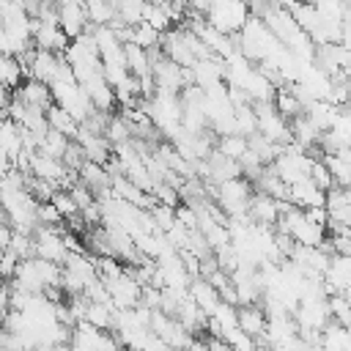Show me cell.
<instances>
[{
    "instance_id": "obj_1",
    "label": "cell",
    "mask_w": 351,
    "mask_h": 351,
    "mask_svg": "<svg viewBox=\"0 0 351 351\" xmlns=\"http://www.w3.org/2000/svg\"><path fill=\"white\" fill-rule=\"evenodd\" d=\"M236 47L239 52L252 60L255 66H263L269 60H274L285 47L280 44V38L269 30V25L261 16H250V22L244 25V30L236 36Z\"/></svg>"
},
{
    "instance_id": "obj_2",
    "label": "cell",
    "mask_w": 351,
    "mask_h": 351,
    "mask_svg": "<svg viewBox=\"0 0 351 351\" xmlns=\"http://www.w3.org/2000/svg\"><path fill=\"white\" fill-rule=\"evenodd\" d=\"M63 58L71 66V71H74V77H77L80 85L104 71V63H101V55H99V47H96V38H93L90 30L85 36L74 38L69 44V49L63 52Z\"/></svg>"
},
{
    "instance_id": "obj_3",
    "label": "cell",
    "mask_w": 351,
    "mask_h": 351,
    "mask_svg": "<svg viewBox=\"0 0 351 351\" xmlns=\"http://www.w3.org/2000/svg\"><path fill=\"white\" fill-rule=\"evenodd\" d=\"M206 192L214 195L211 200L219 203L222 214L230 219V217H241V214H250V200H252V181L250 178H230L225 184H208L206 181Z\"/></svg>"
},
{
    "instance_id": "obj_4",
    "label": "cell",
    "mask_w": 351,
    "mask_h": 351,
    "mask_svg": "<svg viewBox=\"0 0 351 351\" xmlns=\"http://www.w3.org/2000/svg\"><path fill=\"white\" fill-rule=\"evenodd\" d=\"M250 3L247 0H214L211 8L206 11L208 25H214L222 36H239L244 25L250 22Z\"/></svg>"
},
{
    "instance_id": "obj_5",
    "label": "cell",
    "mask_w": 351,
    "mask_h": 351,
    "mask_svg": "<svg viewBox=\"0 0 351 351\" xmlns=\"http://www.w3.org/2000/svg\"><path fill=\"white\" fill-rule=\"evenodd\" d=\"M252 107H255V112H258V132H261L266 140H271V143L280 145V148L293 145L291 121L274 107V101H258V104H252Z\"/></svg>"
},
{
    "instance_id": "obj_6",
    "label": "cell",
    "mask_w": 351,
    "mask_h": 351,
    "mask_svg": "<svg viewBox=\"0 0 351 351\" xmlns=\"http://www.w3.org/2000/svg\"><path fill=\"white\" fill-rule=\"evenodd\" d=\"M313 162H315V156L313 154H307V151H302L299 145H288V148H282L280 151V156L274 159V170H277V176L291 186V184H296V181H302V178H310V170H313Z\"/></svg>"
},
{
    "instance_id": "obj_7",
    "label": "cell",
    "mask_w": 351,
    "mask_h": 351,
    "mask_svg": "<svg viewBox=\"0 0 351 351\" xmlns=\"http://www.w3.org/2000/svg\"><path fill=\"white\" fill-rule=\"evenodd\" d=\"M151 332L156 335V337H162L173 351H184L195 337H192V332L178 321V318H173V315H167V313H162V310H154V315H151Z\"/></svg>"
},
{
    "instance_id": "obj_8",
    "label": "cell",
    "mask_w": 351,
    "mask_h": 351,
    "mask_svg": "<svg viewBox=\"0 0 351 351\" xmlns=\"http://www.w3.org/2000/svg\"><path fill=\"white\" fill-rule=\"evenodd\" d=\"M104 285H107L110 299H112V304L118 310H134V307L143 304V285L134 280L132 271H123L121 277H115V280H110Z\"/></svg>"
},
{
    "instance_id": "obj_9",
    "label": "cell",
    "mask_w": 351,
    "mask_h": 351,
    "mask_svg": "<svg viewBox=\"0 0 351 351\" xmlns=\"http://www.w3.org/2000/svg\"><path fill=\"white\" fill-rule=\"evenodd\" d=\"M69 244L66 233L60 228H38L36 230V258L52 261V263H66L69 258Z\"/></svg>"
},
{
    "instance_id": "obj_10",
    "label": "cell",
    "mask_w": 351,
    "mask_h": 351,
    "mask_svg": "<svg viewBox=\"0 0 351 351\" xmlns=\"http://www.w3.org/2000/svg\"><path fill=\"white\" fill-rule=\"evenodd\" d=\"M60 60H63V55H55V52H47V49H30L22 58V63L27 69V77H33L38 82H47V85L58 77Z\"/></svg>"
},
{
    "instance_id": "obj_11",
    "label": "cell",
    "mask_w": 351,
    "mask_h": 351,
    "mask_svg": "<svg viewBox=\"0 0 351 351\" xmlns=\"http://www.w3.org/2000/svg\"><path fill=\"white\" fill-rule=\"evenodd\" d=\"M60 30L71 41L90 30V19H88V11H85L82 0H69V3L60 5Z\"/></svg>"
},
{
    "instance_id": "obj_12",
    "label": "cell",
    "mask_w": 351,
    "mask_h": 351,
    "mask_svg": "<svg viewBox=\"0 0 351 351\" xmlns=\"http://www.w3.org/2000/svg\"><path fill=\"white\" fill-rule=\"evenodd\" d=\"M33 44H36V49H47V52L63 55L69 49L71 38L60 30V25H47V22L33 19Z\"/></svg>"
},
{
    "instance_id": "obj_13",
    "label": "cell",
    "mask_w": 351,
    "mask_h": 351,
    "mask_svg": "<svg viewBox=\"0 0 351 351\" xmlns=\"http://www.w3.org/2000/svg\"><path fill=\"white\" fill-rule=\"evenodd\" d=\"M288 203L296 208H321L326 206V192L313 181V178H302L296 184L288 186Z\"/></svg>"
},
{
    "instance_id": "obj_14",
    "label": "cell",
    "mask_w": 351,
    "mask_h": 351,
    "mask_svg": "<svg viewBox=\"0 0 351 351\" xmlns=\"http://www.w3.org/2000/svg\"><path fill=\"white\" fill-rule=\"evenodd\" d=\"M14 96H16L22 104H27V107H33V110H44V112L55 104V99H52V88H49L47 82L33 80V77H27V80L14 90Z\"/></svg>"
},
{
    "instance_id": "obj_15",
    "label": "cell",
    "mask_w": 351,
    "mask_h": 351,
    "mask_svg": "<svg viewBox=\"0 0 351 351\" xmlns=\"http://www.w3.org/2000/svg\"><path fill=\"white\" fill-rule=\"evenodd\" d=\"M82 88H85L88 99L93 101V107H96L99 112H110V110H115L118 96H115V88L110 85V80L104 77V71L96 74V77H90L88 82H82ZM110 115H112V112H110Z\"/></svg>"
},
{
    "instance_id": "obj_16",
    "label": "cell",
    "mask_w": 351,
    "mask_h": 351,
    "mask_svg": "<svg viewBox=\"0 0 351 351\" xmlns=\"http://www.w3.org/2000/svg\"><path fill=\"white\" fill-rule=\"evenodd\" d=\"M326 293H348L351 288V255H332V263L324 274Z\"/></svg>"
},
{
    "instance_id": "obj_17",
    "label": "cell",
    "mask_w": 351,
    "mask_h": 351,
    "mask_svg": "<svg viewBox=\"0 0 351 351\" xmlns=\"http://www.w3.org/2000/svg\"><path fill=\"white\" fill-rule=\"evenodd\" d=\"M285 203H288V200H274V197H269V195H263V192H255L252 200H250V217H252V222L271 228V225H277V219H280Z\"/></svg>"
},
{
    "instance_id": "obj_18",
    "label": "cell",
    "mask_w": 351,
    "mask_h": 351,
    "mask_svg": "<svg viewBox=\"0 0 351 351\" xmlns=\"http://www.w3.org/2000/svg\"><path fill=\"white\" fill-rule=\"evenodd\" d=\"M239 326H241L252 340L266 337V329H269L266 310L258 307V304H239Z\"/></svg>"
},
{
    "instance_id": "obj_19",
    "label": "cell",
    "mask_w": 351,
    "mask_h": 351,
    "mask_svg": "<svg viewBox=\"0 0 351 351\" xmlns=\"http://www.w3.org/2000/svg\"><path fill=\"white\" fill-rule=\"evenodd\" d=\"M189 296L200 304V310L211 318L214 313H217V307L222 304V296H219V291L211 285V280H206V277H195L192 280V285H189Z\"/></svg>"
},
{
    "instance_id": "obj_20",
    "label": "cell",
    "mask_w": 351,
    "mask_h": 351,
    "mask_svg": "<svg viewBox=\"0 0 351 351\" xmlns=\"http://www.w3.org/2000/svg\"><path fill=\"white\" fill-rule=\"evenodd\" d=\"M291 134H293V145H299L307 154L315 151V145H321V137H324V132H318L307 115H299L291 121Z\"/></svg>"
},
{
    "instance_id": "obj_21",
    "label": "cell",
    "mask_w": 351,
    "mask_h": 351,
    "mask_svg": "<svg viewBox=\"0 0 351 351\" xmlns=\"http://www.w3.org/2000/svg\"><path fill=\"white\" fill-rule=\"evenodd\" d=\"M115 313H118V307L112 302H88V310H85L82 321L107 332V329H115Z\"/></svg>"
},
{
    "instance_id": "obj_22",
    "label": "cell",
    "mask_w": 351,
    "mask_h": 351,
    "mask_svg": "<svg viewBox=\"0 0 351 351\" xmlns=\"http://www.w3.org/2000/svg\"><path fill=\"white\" fill-rule=\"evenodd\" d=\"M47 121H49V129L63 132V134H66V137H71V140H77L80 126H82L71 112H66V110H63V107H58V104H52V107L47 110Z\"/></svg>"
},
{
    "instance_id": "obj_23",
    "label": "cell",
    "mask_w": 351,
    "mask_h": 351,
    "mask_svg": "<svg viewBox=\"0 0 351 351\" xmlns=\"http://www.w3.org/2000/svg\"><path fill=\"white\" fill-rule=\"evenodd\" d=\"M0 77H3L5 90H16V88L25 82L27 69H25V63H22L19 58H14V55H3V63H0Z\"/></svg>"
},
{
    "instance_id": "obj_24",
    "label": "cell",
    "mask_w": 351,
    "mask_h": 351,
    "mask_svg": "<svg viewBox=\"0 0 351 351\" xmlns=\"http://www.w3.org/2000/svg\"><path fill=\"white\" fill-rule=\"evenodd\" d=\"M274 107L288 118V121H293V118H299V115H304V101L291 90V85H282V88H277V96H274Z\"/></svg>"
},
{
    "instance_id": "obj_25",
    "label": "cell",
    "mask_w": 351,
    "mask_h": 351,
    "mask_svg": "<svg viewBox=\"0 0 351 351\" xmlns=\"http://www.w3.org/2000/svg\"><path fill=\"white\" fill-rule=\"evenodd\" d=\"M71 137H66L63 132H55V129H49L44 137H41V143H38V154H44V156H52V159H63L66 156V151L71 148Z\"/></svg>"
},
{
    "instance_id": "obj_26",
    "label": "cell",
    "mask_w": 351,
    "mask_h": 351,
    "mask_svg": "<svg viewBox=\"0 0 351 351\" xmlns=\"http://www.w3.org/2000/svg\"><path fill=\"white\" fill-rule=\"evenodd\" d=\"M217 151L230 156L233 162H241L250 154V137H244V134H222V137H217Z\"/></svg>"
},
{
    "instance_id": "obj_27",
    "label": "cell",
    "mask_w": 351,
    "mask_h": 351,
    "mask_svg": "<svg viewBox=\"0 0 351 351\" xmlns=\"http://www.w3.org/2000/svg\"><path fill=\"white\" fill-rule=\"evenodd\" d=\"M148 3L151 0H118V16H115V22H121V25H140L143 16H145Z\"/></svg>"
},
{
    "instance_id": "obj_28",
    "label": "cell",
    "mask_w": 351,
    "mask_h": 351,
    "mask_svg": "<svg viewBox=\"0 0 351 351\" xmlns=\"http://www.w3.org/2000/svg\"><path fill=\"white\" fill-rule=\"evenodd\" d=\"M143 22H148L154 30H159V33H167L170 30V25H173V16H170V11H167V5L165 3H148V8H145V16H143Z\"/></svg>"
},
{
    "instance_id": "obj_29",
    "label": "cell",
    "mask_w": 351,
    "mask_h": 351,
    "mask_svg": "<svg viewBox=\"0 0 351 351\" xmlns=\"http://www.w3.org/2000/svg\"><path fill=\"white\" fill-rule=\"evenodd\" d=\"M96 271H99V280L110 282V280L121 277L126 269H123V266H121V261H118V258H112V255H96Z\"/></svg>"
},
{
    "instance_id": "obj_30",
    "label": "cell",
    "mask_w": 351,
    "mask_h": 351,
    "mask_svg": "<svg viewBox=\"0 0 351 351\" xmlns=\"http://www.w3.org/2000/svg\"><path fill=\"white\" fill-rule=\"evenodd\" d=\"M52 203H55V208L63 214V219H71V217H80V214H82L80 206H77V200L71 197L69 189H58L55 197H52Z\"/></svg>"
},
{
    "instance_id": "obj_31",
    "label": "cell",
    "mask_w": 351,
    "mask_h": 351,
    "mask_svg": "<svg viewBox=\"0 0 351 351\" xmlns=\"http://www.w3.org/2000/svg\"><path fill=\"white\" fill-rule=\"evenodd\" d=\"M19 255L16 252H11V250H3V263H0V271H3V277H5V282L8 280H14V274H16V269H19Z\"/></svg>"
},
{
    "instance_id": "obj_32",
    "label": "cell",
    "mask_w": 351,
    "mask_h": 351,
    "mask_svg": "<svg viewBox=\"0 0 351 351\" xmlns=\"http://www.w3.org/2000/svg\"><path fill=\"white\" fill-rule=\"evenodd\" d=\"M340 44L351 52V8H348L346 16H343V38H340Z\"/></svg>"
},
{
    "instance_id": "obj_33",
    "label": "cell",
    "mask_w": 351,
    "mask_h": 351,
    "mask_svg": "<svg viewBox=\"0 0 351 351\" xmlns=\"http://www.w3.org/2000/svg\"><path fill=\"white\" fill-rule=\"evenodd\" d=\"M52 3H58V5H63V3H69V0H52Z\"/></svg>"
}]
</instances>
